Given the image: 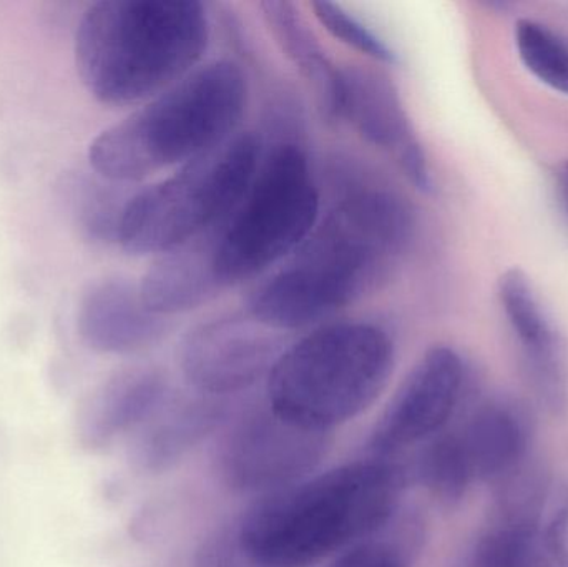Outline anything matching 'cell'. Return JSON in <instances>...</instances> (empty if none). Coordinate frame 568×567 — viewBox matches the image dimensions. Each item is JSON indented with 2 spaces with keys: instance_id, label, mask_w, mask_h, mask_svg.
<instances>
[{
  "instance_id": "23",
  "label": "cell",
  "mask_w": 568,
  "mask_h": 567,
  "mask_svg": "<svg viewBox=\"0 0 568 567\" xmlns=\"http://www.w3.org/2000/svg\"><path fill=\"white\" fill-rule=\"evenodd\" d=\"M311 7L321 26L344 45L357 50L374 62L386 63V65H396L399 62V57L386 40L381 39L366 23L361 22L343 7L326 0L313 2Z\"/></svg>"
},
{
  "instance_id": "20",
  "label": "cell",
  "mask_w": 568,
  "mask_h": 567,
  "mask_svg": "<svg viewBox=\"0 0 568 567\" xmlns=\"http://www.w3.org/2000/svg\"><path fill=\"white\" fill-rule=\"evenodd\" d=\"M423 543V525L397 513L383 529L334 558L329 567H413Z\"/></svg>"
},
{
  "instance_id": "13",
  "label": "cell",
  "mask_w": 568,
  "mask_h": 567,
  "mask_svg": "<svg viewBox=\"0 0 568 567\" xmlns=\"http://www.w3.org/2000/svg\"><path fill=\"white\" fill-rule=\"evenodd\" d=\"M77 326L83 343L105 355L143 352L170 332L169 318L150 312L139 285L125 279L93 283L80 302Z\"/></svg>"
},
{
  "instance_id": "12",
  "label": "cell",
  "mask_w": 568,
  "mask_h": 567,
  "mask_svg": "<svg viewBox=\"0 0 568 567\" xmlns=\"http://www.w3.org/2000/svg\"><path fill=\"white\" fill-rule=\"evenodd\" d=\"M499 298L523 352L530 386L554 415L568 409V343L540 303L532 283L519 269L499 280Z\"/></svg>"
},
{
  "instance_id": "19",
  "label": "cell",
  "mask_w": 568,
  "mask_h": 567,
  "mask_svg": "<svg viewBox=\"0 0 568 567\" xmlns=\"http://www.w3.org/2000/svg\"><path fill=\"white\" fill-rule=\"evenodd\" d=\"M417 482L439 502H460L476 482L457 429L437 433L424 443L414 466Z\"/></svg>"
},
{
  "instance_id": "24",
  "label": "cell",
  "mask_w": 568,
  "mask_h": 567,
  "mask_svg": "<svg viewBox=\"0 0 568 567\" xmlns=\"http://www.w3.org/2000/svg\"><path fill=\"white\" fill-rule=\"evenodd\" d=\"M540 567H568V485L552 483L536 528Z\"/></svg>"
},
{
  "instance_id": "9",
  "label": "cell",
  "mask_w": 568,
  "mask_h": 567,
  "mask_svg": "<svg viewBox=\"0 0 568 567\" xmlns=\"http://www.w3.org/2000/svg\"><path fill=\"white\" fill-rule=\"evenodd\" d=\"M464 385L466 365L456 350H427L377 419L369 452L377 458H394L443 432L459 406Z\"/></svg>"
},
{
  "instance_id": "17",
  "label": "cell",
  "mask_w": 568,
  "mask_h": 567,
  "mask_svg": "<svg viewBox=\"0 0 568 567\" xmlns=\"http://www.w3.org/2000/svg\"><path fill=\"white\" fill-rule=\"evenodd\" d=\"M139 288L146 308L165 318L215 298L223 286L213 269V240H193L163 253L146 270Z\"/></svg>"
},
{
  "instance_id": "1",
  "label": "cell",
  "mask_w": 568,
  "mask_h": 567,
  "mask_svg": "<svg viewBox=\"0 0 568 567\" xmlns=\"http://www.w3.org/2000/svg\"><path fill=\"white\" fill-rule=\"evenodd\" d=\"M413 230V212L399 196L376 190L346 196L293 262L253 293L250 316L290 332L353 305L389 279Z\"/></svg>"
},
{
  "instance_id": "25",
  "label": "cell",
  "mask_w": 568,
  "mask_h": 567,
  "mask_svg": "<svg viewBox=\"0 0 568 567\" xmlns=\"http://www.w3.org/2000/svg\"><path fill=\"white\" fill-rule=\"evenodd\" d=\"M566 175H567V180H568V163L566 165Z\"/></svg>"
},
{
  "instance_id": "22",
  "label": "cell",
  "mask_w": 568,
  "mask_h": 567,
  "mask_svg": "<svg viewBox=\"0 0 568 567\" xmlns=\"http://www.w3.org/2000/svg\"><path fill=\"white\" fill-rule=\"evenodd\" d=\"M537 522L499 518L477 539L469 567H540Z\"/></svg>"
},
{
  "instance_id": "8",
  "label": "cell",
  "mask_w": 568,
  "mask_h": 567,
  "mask_svg": "<svg viewBox=\"0 0 568 567\" xmlns=\"http://www.w3.org/2000/svg\"><path fill=\"white\" fill-rule=\"evenodd\" d=\"M331 445V433L294 425L268 406L243 416L223 438L220 476L233 492L273 495L313 476Z\"/></svg>"
},
{
  "instance_id": "7",
  "label": "cell",
  "mask_w": 568,
  "mask_h": 567,
  "mask_svg": "<svg viewBox=\"0 0 568 567\" xmlns=\"http://www.w3.org/2000/svg\"><path fill=\"white\" fill-rule=\"evenodd\" d=\"M243 199L213 240V269L223 288L260 275L300 249L320 213L306 155L296 145L276 149Z\"/></svg>"
},
{
  "instance_id": "10",
  "label": "cell",
  "mask_w": 568,
  "mask_h": 567,
  "mask_svg": "<svg viewBox=\"0 0 568 567\" xmlns=\"http://www.w3.org/2000/svg\"><path fill=\"white\" fill-rule=\"evenodd\" d=\"M276 330L253 318L203 323L183 338L180 369L200 395L222 398L255 385L282 356Z\"/></svg>"
},
{
  "instance_id": "3",
  "label": "cell",
  "mask_w": 568,
  "mask_h": 567,
  "mask_svg": "<svg viewBox=\"0 0 568 567\" xmlns=\"http://www.w3.org/2000/svg\"><path fill=\"white\" fill-rule=\"evenodd\" d=\"M209 39L196 0H100L77 26V73L97 102L132 105L185 79Z\"/></svg>"
},
{
  "instance_id": "16",
  "label": "cell",
  "mask_w": 568,
  "mask_h": 567,
  "mask_svg": "<svg viewBox=\"0 0 568 567\" xmlns=\"http://www.w3.org/2000/svg\"><path fill=\"white\" fill-rule=\"evenodd\" d=\"M457 433L476 482L499 485L526 465L532 429L516 402L493 398L480 403Z\"/></svg>"
},
{
  "instance_id": "2",
  "label": "cell",
  "mask_w": 568,
  "mask_h": 567,
  "mask_svg": "<svg viewBox=\"0 0 568 567\" xmlns=\"http://www.w3.org/2000/svg\"><path fill=\"white\" fill-rule=\"evenodd\" d=\"M410 473L394 458L347 463L265 496L243 518L240 551L256 567H310L383 529Z\"/></svg>"
},
{
  "instance_id": "15",
  "label": "cell",
  "mask_w": 568,
  "mask_h": 567,
  "mask_svg": "<svg viewBox=\"0 0 568 567\" xmlns=\"http://www.w3.org/2000/svg\"><path fill=\"white\" fill-rule=\"evenodd\" d=\"M222 398L200 395L166 398L136 432L130 459L139 472L159 475L185 459L225 423Z\"/></svg>"
},
{
  "instance_id": "5",
  "label": "cell",
  "mask_w": 568,
  "mask_h": 567,
  "mask_svg": "<svg viewBox=\"0 0 568 567\" xmlns=\"http://www.w3.org/2000/svg\"><path fill=\"white\" fill-rule=\"evenodd\" d=\"M394 343L371 323H339L304 336L268 375V406L294 425L331 433L386 388Z\"/></svg>"
},
{
  "instance_id": "11",
  "label": "cell",
  "mask_w": 568,
  "mask_h": 567,
  "mask_svg": "<svg viewBox=\"0 0 568 567\" xmlns=\"http://www.w3.org/2000/svg\"><path fill=\"white\" fill-rule=\"evenodd\" d=\"M343 119L349 120L367 143L393 156L417 190L433 192L426 152L393 79L361 63L343 67Z\"/></svg>"
},
{
  "instance_id": "6",
  "label": "cell",
  "mask_w": 568,
  "mask_h": 567,
  "mask_svg": "<svg viewBox=\"0 0 568 567\" xmlns=\"http://www.w3.org/2000/svg\"><path fill=\"white\" fill-rule=\"evenodd\" d=\"M258 160L260 140L246 133L130 196L116 232L120 249L129 255H163L199 239L239 206Z\"/></svg>"
},
{
  "instance_id": "4",
  "label": "cell",
  "mask_w": 568,
  "mask_h": 567,
  "mask_svg": "<svg viewBox=\"0 0 568 567\" xmlns=\"http://www.w3.org/2000/svg\"><path fill=\"white\" fill-rule=\"evenodd\" d=\"M246 79L232 60L190 73L89 146L97 175L132 183L229 142L246 107Z\"/></svg>"
},
{
  "instance_id": "14",
  "label": "cell",
  "mask_w": 568,
  "mask_h": 567,
  "mask_svg": "<svg viewBox=\"0 0 568 567\" xmlns=\"http://www.w3.org/2000/svg\"><path fill=\"white\" fill-rule=\"evenodd\" d=\"M169 398V382L160 369L135 366L113 375L93 395L79 422L80 442L102 452L136 433Z\"/></svg>"
},
{
  "instance_id": "21",
  "label": "cell",
  "mask_w": 568,
  "mask_h": 567,
  "mask_svg": "<svg viewBox=\"0 0 568 567\" xmlns=\"http://www.w3.org/2000/svg\"><path fill=\"white\" fill-rule=\"evenodd\" d=\"M514 39L524 67L550 89L568 95V37L539 20L520 19Z\"/></svg>"
},
{
  "instance_id": "18",
  "label": "cell",
  "mask_w": 568,
  "mask_h": 567,
  "mask_svg": "<svg viewBox=\"0 0 568 567\" xmlns=\"http://www.w3.org/2000/svg\"><path fill=\"white\" fill-rule=\"evenodd\" d=\"M260 9L284 55L316 93L323 115L329 122L343 119V67L327 57L300 9L287 0H265Z\"/></svg>"
}]
</instances>
